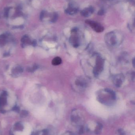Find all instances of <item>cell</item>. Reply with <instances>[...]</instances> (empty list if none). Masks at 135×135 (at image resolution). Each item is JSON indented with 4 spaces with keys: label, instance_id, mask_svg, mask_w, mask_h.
<instances>
[{
    "label": "cell",
    "instance_id": "cell-8",
    "mask_svg": "<svg viewBox=\"0 0 135 135\" xmlns=\"http://www.w3.org/2000/svg\"><path fill=\"white\" fill-rule=\"evenodd\" d=\"M94 11V9L93 7H90L84 9L81 12V15L84 17H88L92 15Z\"/></svg>",
    "mask_w": 135,
    "mask_h": 135
},
{
    "label": "cell",
    "instance_id": "cell-11",
    "mask_svg": "<svg viewBox=\"0 0 135 135\" xmlns=\"http://www.w3.org/2000/svg\"><path fill=\"white\" fill-rule=\"evenodd\" d=\"M102 127L103 126L101 123H98L96 128L95 130V133L96 134H99L101 133L102 130Z\"/></svg>",
    "mask_w": 135,
    "mask_h": 135
},
{
    "label": "cell",
    "instance_id": "cell-10",
    "mask_svg": "<svg viewBox=\"0 0 135 135\" xmlns=\"http://www.w3.org/2000/svg\"><path fill=\"white\" fill-rule=\"evenodd\" d=\"M62 62V60L61 58L57 57L54 58L52 61V64L54 66H57L61 64Z\"/></svg>",
    "mask_w": 135,
    "mask_h": 135
},
{
    "label": "cell",
    "instance_id": "cell-6",
    "mask_svg": "<svg viewBox=\"0 0 135 135\" xmlns=\"http://www.w3.org/2000/svg\"><path fill=\"white\" fill-rule=\"evenodd\" d=\"M125 80V77L122 74H118L114 75L112 77V82L116 87H120L122 85Z\"/></svg>",
    "mask_w": 135,
    "mask_h": 135
},
{
    "label": "cell",
    "instance_id": "cell-12",
    "mask_svg": "<svg viewBox=\"0 0 135 135\" xmlns=\"http://www.w3.org/2000/svg\"><path fill=\"white\" fill-rule=\"evenodd\" d=\"M119 135H125V132L122 129H119L118 130Z\"/></svg>",
    "mask_w": 135,
    "mask_h": 135
},
{
    "label": "cell",
    "instance_id": "cell-4",
    "mask_svg": "<svg viewBox=\"0 0 135 135\" xmlns=\"http://www.w3.org/2000/svg\"><path fill=\"white\" fill-rule=\"evenodd\" d=\"M89 80L88 78L84 76H81L77 78L75 80V86L78 89L83 90L88 86Z\"/></svg>",
    "mask_w": 135,
    "mask_h": 135
},
{
    "label": "cell",
    "instance_id": "cell-9",
    "mask_svg": "<svg viewBox=\"0 0 135 135\" xmlns=\"http://www.w3.org/2000/svg\"><path fill=\"white\" fill-rule=\"evenodd\" d=\"M78 9L73 6H70L65 10V12L69 15H73L77 13Z\"/></svg>",
    "mask_w": 135,
    "mask_h": 135
},
{
    "label": "cell",
    "instance_id": "cell-3",
    "mask_svg": "<svg viewBox=\"0 0 135 135\" xmlns=\"http://www.w3.org/2000/svg\"><path fill=\"white\" fill-rule=\"evenodd\" d=\"M105 60L101 56L98 55L96 58V63L93 70L95 76L98 77L101 74L104 69Z\"/></svg>",
    "mask_w": 135,
    "mask_h": 135
},
{
    "label": "cell",
    "instance_id": "cell-13",
    "mask_svg": "<svg viewBox=\"0 0 135 135\" xmlns=\"http://www.w3.org/2000/svg\"><path fill=\"white\" fill-rule=\"evenodd\" d=\"M103 14H104V11H103V10H100L99 11V12H98V15H103Z\"/></svg>",
    "mask_w": 135,
    "mask_h": 135
},
{
    "label": "cell",
    "instance_id": "cell-5",
    "mask_svg": "<svg viewBox=\"0 0 135 135\" xmlns=\"http://www.w3.org/2000/svg\"><path fill=\"white\" fill-rule=\"evenodd\" d=\"M69 42L72 46L74 47H77L80 46V38L77 33V30L76 28L72 30V35L69 39Z\"/></svg>",
    "mask_w": 135,
    "mask_h": 135
},
{
    "label": "cell",
    "instance_id": "cell-7",
    "mask_svg": "<svg viewBox=\"0 0 135 135\" xmlns=\"http://www.w3.org/2000/svg\"><path fill=\"white\" fill-rule=\"evenodd\" d=\"M86 23L89 25L94 31L97 32H101L104 31V27L101 24L92 21L87 20Z\"/></svg>",
    "mask_w": 135,
    "mask_h": 135
},
{
    "label": "cell",
    "instance_id": "cell-2",
    "mask_svg": "<svg viewBox=\"0 0 135 135\" xmlns=\"http://www.w3.org/2000/svg\"><path fill=\"white\" fill-rule=\"evenodd\" d=\"M123 40L122 35L117 31H112L106 34L105 36V41L106 44L111 47L119 46Z\"/></svg>",
    "mask_w": 135,
    "mask_h": 135
},
{
    "label": "cell",
    "instance_id": "cell-1",
    "mask_svg": "<svg viewBox=\"0 0 135 135\" xmlns=\"http://www.w3.org/2000/svg\"><path fill=\"white\" fill-rule=\"evenodd\" d=\"M96 97L100 103L107 106H111L116 102V94L109 89H100L96 93Z\"/></svg>",
    "mask_w": 135,
    "mask_h": 135
}]
</instances>
